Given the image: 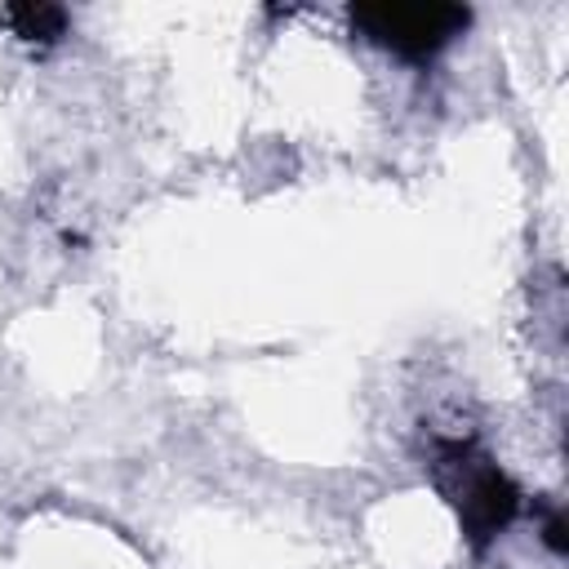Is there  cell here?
Segmentation results:
<instances>
[{
    "label": "cell",
    "mask_w": 569,
    "mask_h": 569,
    "mask_svg": "<svg viewBox=\"0 0 569 569\" xmlns=\"http://www.w3.org/2000/svg\"><path fill=\"white\" fill-rule=\"evenodd\" d=\"M351 22L382 49L409 62L436 58L453 36L467 27V9L458 4H365L351 13Z\"/></svg>",
    "instance_id": "obj_2"
},
{
    "label": "cell",
    "mask_w": 569,
    "mask_h": 569,
    "mask_svg": "<svg viewBox=\"0 0 569 569\" xmlns=\"http://www.w3.org/2000/svg\"><path fill=\"white\" fill-rule=\"evenodd\" d=\"M4 18H9L13 31L27 36V40H53V36H62V27H67V13L53 9V4H18V9H9Z\"/></svg>",
    "instance_id": "obj_3"
},
{
    "label": "cell",
    "mask_w": 569,
    "mask_h": 569,
    "mask_svg": "<svg viewBox=\"0 0 569 569\" xmlns=\"http://www.w3.org/2000/svg\"><path fill=\"white\" fill-rule=\"evenodd\" d=\"M440 485L453 498V507H458V516H462V525H467V533L476 542L493 538L516 516V489H511V480L489 458L471 453L467 445H449L440 453Z\"/></svg>",
    "instance_id": "obj_1"
}]
</instances>
